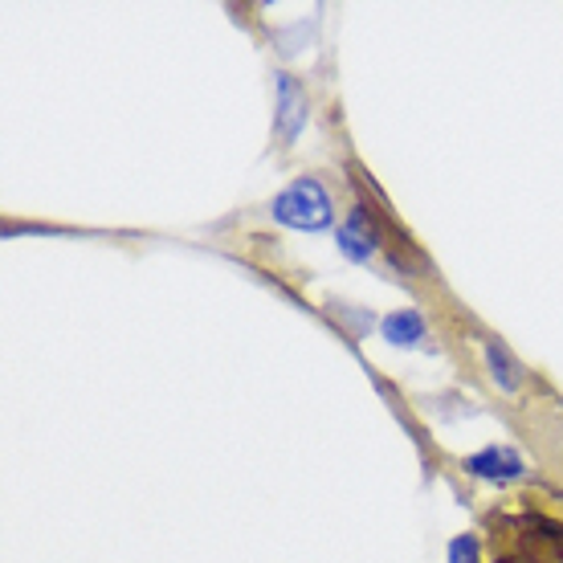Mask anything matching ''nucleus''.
I'll list each match as a JSON object with an SVG mask.
<instances>
[{"instance_id":"nucleus-1","label":"nucleus","mask_w":563,"mask_h":563,"mask_svg":"<svg viewBox=\"0 0 563 563\" xmlns=\"http://www.w3.org/2000/svg\"><path fill=\"white\" fill-rule=\"evenodd\" d=\"M494 536V563H563V522L543 515H515Z\"/></svg>"},{"instance_id":"nucleus-2","label":"nucleus","mask_w":563,"mask_h":563,"mask_svg":"<svg viewBox=\"0 0 563 563\" xmlns=\"http://www.w3.org/2000/svg\"><path fill=\"white\" fill-rule=\"evenodd\" d=\"M269 217L286 229H298V233H323L335 225V200L323 188V180L298 176L269 200Z\"/></svg>"},{"instance_id":"nucleus-3","label":"nucleus","mask_w":563,"mask_h":563,"mask_svg":"<svg viewBox=\"0 0 563 563\" xmlns=\"http://www.w3.org/2000/svg\"><path fill=\"white\" fill-rule=\"evenodd\" d=\"M274 90H278V102H274V135H278L282 147H290L302 135V128H307V114H310L307 90H302V82H298L295 74H274Z\"/></svg>"},{"instance_id":"nucleus-4","label":"nucleus","mask_w":563,"mask_h":563,"mask_svg":"<svg viewBox=\"0 0 563 563\" xmlns=\"http://www.w3.org/2000/svg\"><path fill=\"white\" fill-rule=\"evenodd\" d=\"M465 470L474 474V478H482V482H515V478H522L527 474V465H522V457L510 445H486V450H478V453H470L465 457Z\"/></svg>"},{"instance_id":"nucleus-5","label":"nucleus","mask_w":563,"mask_h":563,"mask_svg":"<svg viewBox=\"0 0 563 563\" xmlns=\"http://www.w3.org/2000/svg\"><path fill=\"white\" fill-rule=\"evenodd\" d=\"M380 335L393 343V347H421L424 339H429V327H424L421 310H393V314H384L380 323Z\"/></svg>"},{"instance_id":"nucleus-6","label":"nucleus","mask_w":563,"mask_h":563,"mask_svg":"<svg viewBox=\"0 0 563 563\" xmlns=\"http://www.w3.org/2000/svg\"><path fill=\"white\" fill-rule=\"evenodd\" d=\"M486 364H490V376L503 393H519L522 372H519V364L510 360V352L503 347V343H486Z\"/></svg>"},{"instance_id":"nucleus-7","label":"nucleus","mask_w":563,"mask_h":563,"mask_svg":"<svg viewBox=\"0 0 563 563\" xmlns=\"http://www.w3.org/2000/svg\"><path fill=\"white\" fill-rule=\"evenodd\" d=\"M450 563H478V536H453Z\"/></svg>"}]
</instances>
